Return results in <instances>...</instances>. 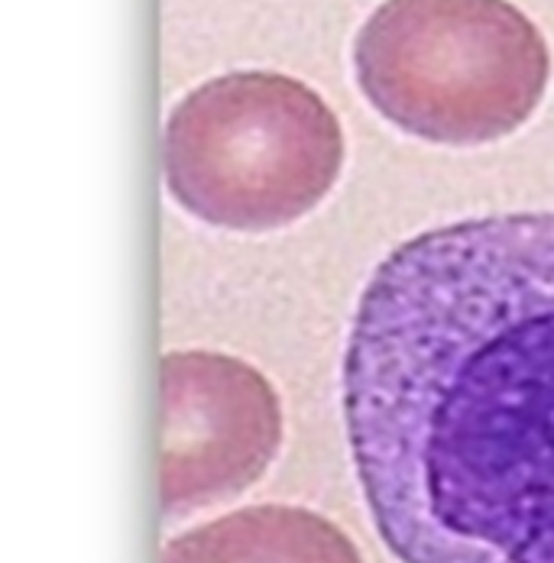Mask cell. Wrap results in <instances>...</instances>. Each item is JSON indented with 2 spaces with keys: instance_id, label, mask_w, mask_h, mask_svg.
<instances>
[{
  "instance_id": "cell-2",
  "label": "cell",
  "mask_w": 554,
  "mask_h": 563,
  "mask_svg": "<svg viewBox=\"0 0 554 563\" xmlns=\"http://www.w3.org/2000/svg\"><path fill=\"white\" fill-rule=\"evenodd\" d=\"M354 75L395 130L484 146L539 111L552 49L509 0H383L354 40Z\"/></svg>"
},
{
  "instance_id": "cell-4",
  "label": "cell",
  "mask_w": 554,
  "mask_h": 563,
  "mask_svg": "<svg viewBox=\"0 0 554 563\" xmlns=\"http://www.w3.org/2000/svg\"><path fill=\"white\" fill-rule=\"evenodd\" d=\"M282 405L250 363L182 350L163 356V515L185 518L247 493L276 460Z\"/></svg>"
},
{
  "instance_id": "cell-1",
  "label": "cell",
  "mask_w": 554,
  "mask_h": 563,
  "mask_svg": "<svg viewBox=\"0 0 554 563\" xmlns=\"http://www.w3.org/2000/svg\"><path fill=\"white\" fill-rule=\"evenodd\" d=\"M344 424L399 563H554V211L389 253L350 321Z\"/></svg>"
},
{
  "instance_id": "cell-5",
  "label": "cell",
  "mask_w": 554,
  "mask_h": 563,
  "mask_svg": "<svg viewBox=\"0 0 554 563\" xmlns=\"http://www.w3.org/2000/svg\"><path fill=\"white\" fill-rule=\"evenodd\" d=\"M163 563H363L354 541L298 506H250L198 525L163 551Z\"/></svg>"
},
{
  "instance_id": "cell-3",
  "label": "cell",
  "mask_w": 554,
  "mask_h": 563,
  "mask_svg": "<svg viewBox=\"0 0 554 563\" xmlns=\"http://www.w3.org/2000/svg\"><path fill=\"white\" fill-rule=\"evenodd\" d=\"M166 188L202 224L267 233L312 214L344 169V130L318 91L279 71H230L166 120Z\"/></svg>"
}]
</instances>
